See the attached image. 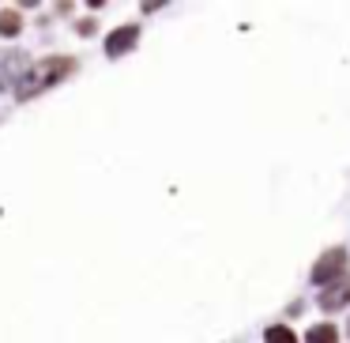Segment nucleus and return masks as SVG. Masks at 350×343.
Returning a JSON list of instances; mask_svg holds the SVG:
<instances>
[{
  "mask_svg": "<svg viewBox=\"0 0 350 343\" xmlns=\"http://www.w3.org/2000/svg\"><path fill=\"white\" fill-rule=\"evenodd\" d=\"M136 38H139V31H136V27H117V31L106 38V53H109V57H121L124 49H132V46H136Z\"/></svg>",
  "mask_w": 350,
  "mask_h": 343,
  "instance_id": "obj_4",
  "label": "nucleus"
},
{
  "mask_svg": "<svg viewBox=\"0 0 350 343\" xmlns=\"http://www.w3.org/2000/svg\"><path fill=\"white\" fill-rule=\"evenodd\" d=\"M342 268H347V253L342 249H332L320 257V264L312 268V283H335L342 275Z\"/></svg>",
  "mask_w": 350,
  "mask_h": 343,
  "instance_id": "obj_2",
  "label": "nucleus"
},
{
  "mask_svg": "<svg viewBox=\"0 0 350 343\" xmlns=\"http://www.w3.org/2000/svg\"><path fill=\"white\" fill-rule=\"evenodd\" d=\"M72 72H76V61H72V57H46V61H38L34 68H27V76L19 79L16 94L27 102V99H34V94H42L46 87L61 84V79L72 76Z\"/></svg>",
  "mask_w": 350,
  "mask_h": 343,
  "instance_id": "obj_1",
  "label": "nucleus"
},
{
  "mask_svg": "<svg viewBox=\"0 0 350 343\" xmlns=\"http://www.w3.org/2000/svg\"><path fill=\"white\" fill-rule=\"evenodd\" d=\"M350 302V279H335L332 287L324 290V294H320V309H327V313H335V309H342V305Z\"/></svg>",
  "mask_w": 350,
  "mask_h": 343,
  "instance_id": "obj_3",
  "label": "nucleus"
},
{
  "mask_svg": "<svg viewBox=\"0 0 350 343\" xmlns=\"http://www.w3.org/2000/svg\"><path fill=\"white\" fill-rule=\"evenodd\" d=\"M19 31H23V16H19L16 8L0 12V34H4V38H16Z\"/></svg>",
  "mask_w": 350,
  "mask_h": 343,
  "instance_id": "obj_5",
  "label": "nucleus"
},
{
  "mask_svg": "<svg viewBox=\"0 0 350 343\" xmlns=\"http://www.w3.org/2000/svg\"><path fill=\"white\" fill-rule=\"evenodd\" d=\"M305 343H339V332H335V325H317L305 332Z\"/></svg>",
  "mask_w": 350,
  "mask_h": 343,
  "instance_id": "obj_6",
  "label": "nucleus"
},
{
  "mask_svg": "<svg viewBox=\"0 0 350 343\" xmlns=\"http://www.w3.org/2000/svg\"><path fill=\"white\" fill-rule=\"evenodd\" d=\"M264 343H297V340H294V332H290L286 325H271L264 332Z\"/></svg>",
  "mask_w": 350,
  "mask_h": 343,
  "instance_id": "obj_7",
  "label": "nucleus"
}]
</instances>
